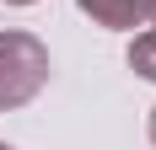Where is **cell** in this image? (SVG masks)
Masks as SVG:
<instances>
[{
    "instance_id": "obj_6",
    "label": "cell",
    "mask_w": 156,
    "mask_h": 150,
    "mask_svg": "<svg viewBox=\"0 0 156 150\" xmlns=\"http://www.w3.org/2000/svg\"><path fill=\"white\" fill-rule=\"evenodd\" d=\"M5 5H32V0H5Z\"/></svg>"
},
{
    "instance_id": "obj_5",
    "label": "cell",
    "mask_w": 156,
    "mask_h": 150,
    "mask_svg": "<svg viewBox=\"0 0 156 150\" xmlns=\"http://www.w3.org/2000/svg\"><path fill=\"white\" fill-rule=\"evenodd\" d=\"M151 145H156V107H151Z\"/></svg>"
},
{
    "instance_id": "obj_7",
    "label": "cell",
    "mask_w": 156,
    "mask_h": 150,
    "mask_svg": "<svg viewBox=\"0 0 156 150\" xmlns=\"http://www.w3.org/2000/svg\"><path fill=\"white\" fill-rule=\"evenodd\" d=\"M0 150H11V145H0Z\"/></svg>"
},
{
    "instance_id": "obj_4",
    "label": "cell",
    "mask_w": 156,
    "mask_h": 150,
    "mask_svg": "<svg viewBox=\"0 0 156 150\" xmlns=\"http://www.w3.org/2000/svg\"><path fill=\"white\" fill-rule=\"evenodd\" d=\"M140 5H145V16H151V22H156V0H140Z\"/></svg>"
},
{
    "instance_id": "obj_2",
    "label": "cell",
    "mask_w": 156,
    "mask_h": 150,
    "mask_svg": "<svg viewBox=\"0 0 156 150\" xmlns=\"http://www.w3.org/2000/svg\"><path fill=\"white\" fill-rule=\"evenodd\" d=\"M76 5H81L86 16H92L97 27H113V32L135 27V22L145 16V5H140V0H76Z\"/></svg>"
},
{
    "instance_id": "obj_3",
    "label": "cell",
    "mask_w": 156,
    "mask_h": 150,
    "mask_svg": "<svg viewBox=\"0 0 156 150\" xmlns=\"http://www.w3.org/2000/svg\"><path fill=\"white\" fill-rule=\"evenodd\" d=\"M129 70L145 75V80H156V27H151V32H140V38L129 43Z\"/></svg>"
},
{
    "instance_id": "obj_1",
    "label": "cell",
    "mask_w": 156,
    "mask_h": 150,
    "mask_svg": "<svg viewBox=\"0 0 156 150\" xmlns=\"http://www.w3.org/2000/svg\"><path fill=\"white\" fill-rule=\"evenodd\" d=\"M48 80V48L32 32H0V113L27 107Z\"/></svg>"
}]
</instances>
